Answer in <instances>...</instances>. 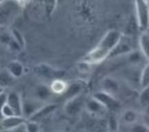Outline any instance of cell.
Masks as SVG:
<instances>
[{
  "instance_id": "obj_12",
  "label": "cell",
  "mask_w": 149,
  "mask_h": 132,
  "mask_svg": "<svg viewBox=\"0 0 149 132\" xmlns=\"http://www.w3.org/2000/svg\"><path fill=\"white\" fill-rule=\"evenodd\" d=\"M51 88L54 92L59 94V93H62L63 91H65L66 89V85L65 83L60 80H56L52 83V86H51Z\"/></svg>"
},
{
  "instance_id": "obj_4",
  "label": "cell",
  "mask_w": 149,
  "mask_h": 132,
  "mask_svg": "<svg viewBox=\"0 0 149 132\" xmlns=\"http://www.w3.org/2000/svg\"><path fill=\"white\" fill-rule=\"evenodd\" d=\"M7 104L11 107L16 116L21 117L23 114V103L17 93L10 92L7 94Z\"/></svg>"
},
{
  "instance_id": "obj_11",
  "label": "cell",
  "mask_w": 149,
  "mask_h": 132,
  "mask_svg": "<svg viewBox=\"0 0 149 132\" xmlns=\"http://www.w3.org/2000/svg\"><path fill=\"white\" fill-rule=\"evenodd\" d=\"M81 107V100L79 99L74 98L68 103L66 106V110L68 113H76L79 110Z\"/></svg>"
},
{
  "instance_id": "obj_2",
  "label": "cell",
  "mask_w": 149,
  "mask_h": 132,
  "mask_svg": "<svg viewBox=\"0 0 149 132\" xmlns=\"http://www.w3.org/2000/svg\"><path fill=\"white\" fill-rule=\"evenodd\" d=\"M136 13L140 28L147 31L149 28V4L145 1H136Z\"/></svg>"
},
{
  "instance_id": "obj_18",
  "label": "cell",
  "mask_w": 149,
  "mask_h": 132,
  "mask_svg": "<svg viewBox=\"0 0 149 132\" xmlns=\"http://www.w3.org/2000/svg\"><path fill=\"white\" fill-rule=\"evenodd\" d=\"M38 94H39V97H46L48 95V90L47 88H45V87H40V88L38 91Z\"/></svg>"
},
{
  "instance_id": "obj_5",
  "label": "cell",
  "mask_w": 149,
  "mask_h": 132,
  "mask_svg": "<svg viewBox=\"0 0 149 132\" xmlns=\"http://www.w3.org/2000/svg\"><path fill=\"white\" fill-rule=\"evenodd\" d=\"M95 100H97L98 102H100L102 105L105 107L111 109L116 108L118 107L117 102L113 100L109 94H106L105 93H98L95 95Z\"/></svg>"
},
{
  "instance_id": "obj_3",
  "label": "cell",
  "mask_w": 149,
  "mask_h": 132,
  "mask_svg": "<svg viewBox=\"0 0 149 132\" xmlns=\"http://www.w3.org/2000/svg\"><path fill=\"white\" fill-rule=\"evenodd\" d=\"M17 7L12 1H0V26H5L13 19Z\"/></svg>"
},
{
  "instance_id": "obj_13",
  "label": "cell",
  "mask_w": 149,
  "mask_h": 132,
  "mask_svg": "<svg viewBox=\"0 0 149 132\" xmlns=\"http://www.w3.org/2000/svg\"><path fill=\"white\" fill-rule=\"evenodd\" d=\"M55 107H56V105H55V104H49V105L45 106L43 108L39 110V111H38L36 114L33 115V117H37L38 118V117L46 115L49 114L50 112H52V110H55Z\"/></svg>"
},
{
  "instance_id": "obj_20",
  "label": "cell",
  "mask_w": 149,
  "mask_h": 132,
  "mask_svg": "<svg viewBox=\"0 0 149 132\" xmlns=\"http://www.w3.org/2000/svg\"><path fill=\"white\" fill-rule=\"evenodd\" d=\"M146 113L147 117H149V105L146 107Z\"/></svg>"
},
{
  "instance_id": "obj_14",
  "label": "cell",
  "mask_w": 149,
  "mask_h": 132,
  "mask_svg": "<svg viewBox=\"0 0 149 132\" xmlns=\"http://www.w3.org/2000/svg\"><path fill=\"white\" fill-rule=\"evenodd\" d=\"M141 101L145 107L149 105V87L143 89L141 94Z\"/></svg>"
},
{
  "instance_id": "obj_10",
  "label": "cell",
  "mask_w": 149,
  "mask_h": 132,
  "mask_svg": "<svg viewBox=\"0 0 149 132\" xmlns=\"http://www.w3.org/2000/svg\"><path fill=\"white\" fill-rule=\"evenodd\" d=\"M140 83L143 89L149 87V62L146 65L141 73Z\"/></svg>"
},
{
  "instance_id": "obj_6",
  "label": "cell",
  "mask_w": 149,
  "mask_h": 132,
  "mask_svg": "<svg viewBox=\"0 0 149 132\" xmlns=\"http://www.w3.org/2000/svg\"><path fill=\"white\" fill-rule=\"evenodd\" d=\"M23 121V118L19 116L5 117L0 122V126L4 129H12L21 124Z\"/></svg>"
},
{
  "instance_id": "obj_7",
  "label": "cell",
  "mask_w": 149,
  "mask_h": 132,
  "mask_svg": "<svg viewBox=\"0 0 149 132\" xmlns=\"http://www.w3.org/2000/svg\"><path fill=\"white\" fill-rule=\"evenodd\" d=\"M23 65L17 61L10 62L7 66V70L14 78H18L23 73Z\"/></svg>"
},
{
  "instance_id": "obj_21",
  "label": "cell",
  "mask_w": 149,
  "mask_h": 132,
  "mask_svg": "<svg viewBox=\"0 0 149 132\" xmlns=\"http://www.w3.org/2000/svg\"><path fill=\"white\" fill-rule=\"evenodd\" d=\"M4 92V88H0V94H1V93Z\"/></svg>"
},
{
  "instance_id": "obj_8",
  "label": "cell",
  "mask_w": 149,
  "mask_h": 132,
  "mask_svg": "<svg viewBox=\"0 0 149 132\" xmlns=\"http://www.w3.org/2000/svg\"><path fill=\"white\" fill-rule=\"evenodd\" d=\"M14 78L7 70L0 71V88H4V87L11 85Z\"/></svg>"
},
{
  "instance_id": "obj_9",
  "label": "cell",
  "mask_w": 149,
  "mask_h": 132,
  "mask_svg": "<svg viewBox=\"0 0 149 132\" xmlns=\"http://www.w3.org/2000/svg\"><path fill=\"white\" fill-rule=\"evenodd\" d=\"M141 46L143 53L149 60V33L146 32L141 37Z\"/></svg>"
},
{
  "instance_id": "obj_15",
  "label": "cell",
  "mask_w": 149,
  "mask_h": 132,
  "mask_svg": "<svg viewBox=\"0 0 149 132\" xmlns=\"http://www.w3.org/2000/svg\"><path fill=\"white\" fill-rule=\"evenodd\" d=\"M7 94H5L4 92L0 94V122L4 119V117H3L2 115V110L4 106L7 103Z\"/></svg>"
},
{
  "instance_id": "obj_1",
  "label": "cell",
  "mask_w": 149,
  "mask_h": 132,
  "mask_svg": "<svg viewBox=\"0 0 149 132\" xmlns=\"http://www.w3.org/2000/svg\"><path fill=\"white\" fill-rule=\"evenodd\" d=\"M120 40V35L115 31L109 32L104 38L97 48L89 54L88 59L93 62H100L106 57L116 47V44Z\"/></svg>"
},
{
  "instance_id": "obj_19",
  "label": "cell",
  "mask_w": 149,
  "mask_h": 132,
  "mask_svg": "<svg viewBox=\"0 0 149 132\" xmlns=\"http://www.w3.org/2000/svg\"><path fill=\"white\" fill-rule=\"evenodd\" d=\"M13 35H14L16 41L17 42V44H22V41H23V38L21 37L20 33L15 30H13Z\"/></svg>"
},
{
  "instance_id": "obj_16",
  "label": "cell",
  "mask_w": 149,
  "mask_h": 132,
  "mask_svg": "<svg viewBox=\"0 0 149 132\" xmlns=\"http://www.w3.org/2000/svg\"><path fill=\"white\" fill-rule=\"evenodd\" d=\"M2 115L4 118H5V117H13V116H16L15 115V113L13 112V110H12L11 107H10L7 103H6L5 105L4 106V107H3Z\"/></svg>"
},
{
  "instance_id": "obj_17",
  "label": "cell",
  "mask_w": 149,
  "mask_h": 132,
  "mask_svg": "<svg viewBox=\"0 0 149 132\" xmlns=\"http://www.w3.org/2000/svg\"><path fill=\"white\" fill-rule=\"evenodd\" d=\"M79 91V86L77 85H73L68 88V96H74L77 94Z\"/></svg>"
}]
</instances>
